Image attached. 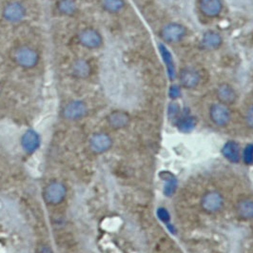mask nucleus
Instances as JSON below:
<instances>
[{
    "label": "nucleus",
    "mask_w": 253,
    "mask_h": 253,
    "mask_svg": "<svg viewBox=\"0 0 253 253\" xmlns=\"http://www.w3.org/2000/svg\"><path fill=\"white\" fill-rule=\"evenodd\" d=\"M13 61L22 69L31 70L39 62L38 51L30 46H20L13 51Z\"/></svg>",
    "instance_id": "obj_1"
},
{
    "label": "nucleus",
    "mask_w": 253,
    "mask_h": 253,
    "mask_svg": "<svg viewBox=\"0 0 253 253\" xmlns=\"http://www.w3.org/2000/svg\"><path fill=\"white\" fill-rule=\"evenodd\" d=\"M187 36V28L178 22L165 24L159 32V37L166 44H177Z\"/></svg>",
    "instance_id": "obj_2"
},
{
    "label": "nucleus",
    "mask_w": 253,
    "mask_h": 253,
    "mask_svg": "<svg viewBox=\"0 0 253 253\" xmlns=\"http://www.w3.org/2000/svg\"><path fill=\"white\" fill-rule=\"evenodd\" d=\"M89 112L86 102L80 99H75L68 102L61 111L64 119L68 121H77L84 118Z\"/></svg>",
    "instance_id": "obj_3"
},
{
    "label": "nucleus",
    "mask_w": 253,
    "mask_h": 253,
    "mask_svg": "<svg viewBox=\"0 0 253 253\" xmlns=\"http://www.w3.org/2000/svg\"><path fill=\"white\" fill-rule=\"evenodd\" d=\"M27 14L25 6L19 1L8 2L2 10L3 19L10 24H18L24 20Z\"/></svg>",
    "instance_id": "obj_4"
},
{
    "label": "nucleus",
    "mask_w": 253,
    "mask_h": 253,
    "mask_svg": "<svg viewBox=\"0 0 253 253\" xmlns=\"http://www.w3.org/2000/svg\"><path fill=\"white\" fill-rule=\"evenodd\" d=\"M79 44L88 50H96L103 44L101 34L94 28H85L81 30L77 36Z\"/></svg>",
    "instance_id": "obj_5"
},
{
    "label": "nucleus",
    "mask_w": 253,
    "mask_h": 253,
    "mask_svg": "<svg viewBox=\"0 0 253 253\" xmlns=\"http://www.w3.org/2000/svg\"><path fill=\"white\" fill-rule=\"evenodd\" d=\"M224 206V197L217 190L206 192L201 198V208L209 214H214L222 210Z\"/></svg>",
    "instance_id": "obj_6"
},
{
    "label": "nucleus",
    "mask_w": 253,
    "mask_h": 253,
    "mask_svg": "<svg viewBox=\"0 0 253 253\" xmlns=\"http://www.w3.org/2000/svg\"><path fill=\"white\" fill-rule=\"evenodd\" d=\"M178 84L182 89H193L198 87L201 81L199 72L192 67H185L178 73Z\"/></svg>",
    "instance_id": "obj_7"
},
{
    "label": "nucleus",
    "mask_w": 253,
    "mask_h": 253,
    "mask_svg": "<svg viewBox=\"0 0 253 253\" xmlns=\"http://www.w3.org/2000/svg\"><path fill=\"white\" fill-rule=\"evenodd\" d=\"M67 195V189L60 182H51L43 190V198L49 205L62 203Z\"/></svg>",
    "instance_id": "obj_8"
},
{
    "label": "nucleus",
    "mask_w": 253,
    "mask_h": 253,
    "mask_svg": "<svg viewBox=\"0 0 253 253\" xmlns=\"http://www.w3.org/2000/svg\"><path fill=\"white\" fill-rule=\"evenodd\" d=\"M209 114L211 122L219 127L228 126L231 119V114L228 106L223 105L219 102L213 103L210 107Z\"/></svg>",
    "instance_id": "obj_9"
},
{
    "label": "nucleus",
    "mask_w": 253,
    "mask_h": 253,
    "mask_svg": "<svg viewBox=\"0 0 253 253\" xmlns=\"http://www.w3.org/2000/svg\"><path fill=\"white\" fill-rule=\"evenodd\" d=\"M89 145L92 152L101 154L108 152L113 147V139L105 132H96L90 136Z\"/></svg>",
    "instance_id": "obj_10"
},
{
    "label": "nucleus",
    "mask_w": 253,
    "mask_h": 253,
    "mask_svg": "<svg viewBox=\"0 0 253 253\" xmlns=\"http://www.w3.org/2000/svg\"><path fill=\"white\" fill-rule=\"evenodd\" d=\"M215 95L217 101L228 107L230 105H233L235 102L237 101V98H238L236 89L228 83L220 84L216 88Z\"/></svg>",
    "instance_id": "obj_11"
},
{
    "label": "nucleus",
    "mask_w": 253,
    "mask_h": 253,
    "mask_svg": "<svg viewBox=\"0 0 253 253\" xmlns=\"http://www.w3.org/2000/svg\"><path fill=\"white\" fill-rule=\"evenodd\" d=\"M198 8L204 16L215 18L222 13L224 4L222 0H198Z\"/></svg>",
    "instance_id": "obj_12"
},
{
    "label": "nucleus",
    "mask_w": 253,
    "mask_h": 253,
    "mask_svg": "<svg viewBox=\"0 0 253 253\" xmlns=\"http://www.w3.org/2000/svg\"><path fill=\"white\" fill-rule=\"evenodd\" d=\"M224 43L223 37L218 32L210 30L203 35L201 46L206 51H217Z\"/></svg>",
    "instance_id": "obj_13"
},
{
    "label": "nucleus",
    "mask_w": 253,
    "mask_h": 253,
    "mask_svg": "<svg viewBox=\"0 0 253 253\" xmlns=\"http://www.w3.org/2000/svg\"><path fill=\"white\" fill-rule=\"evenodd\" d=\"M40 136L35 129H28L23 133L21 136V147L23 151L28 153L32 154L37 152L40 146Z\"/></svg>",
    "instance_id": "obj_14"
},
{
    "label": "nucleus",
    "mask_w": 253,
    "mask_h": 253,
    "mask_svg": "<svg viewBox=\"0 0 253 253\" xmlns=\"http://www.w3.org/2000/svg\"><path fill=\"white\" fill-rule=\"evenodd\" d=\"M71 75L76 79L85 80L88 79L91 74V66L88 60L84 58H78L71 65Z\"/></svg>",
    "instance_id": "obj_15"
},
{
    "label": "nucleus",
    "mask_w": 253,
    "mask_h": 253,
    "mask_svg": "<svg viewBox=\"0 0 253 253\" xmlns=\"http://www.w3.org/2000/svg\"><path fill=\"white\" fill-rule=\"evenodd\" d=\"M107 122L114 129H122L129 125L130 116L126 112L116 110L108 115Z\"/></svg>",
    "instance_id": "obj_16"
},
{
    "label": "nucleus",
    "mask_w": 253,
    "mask_h": 253,
    "mask_svg": "<svg viewBox=\"0 0 253 253\" xmlns=\"http://www.w3.org/2000/svg\"><path fill=\"white\" fill-rule=\"evenodd\" d=\"M222 154L230 163H239L242 157L240 146L236 141H228L222 148Z\"/></svg>",
    "instance_id": "obj_17"
},
{
    "label": "nucleus",
    "mask_w": 253,
    "mask_h": 253,
    "mask_svg": "<svg viewBox=\"0 0 253 253\" xmlns=\"http://www.w3.org/2000/svg\"><path fill=\"white\" fill-rule=\"evenodd\" d=\"M159 51L161 53L162 59L164 61L166 68H167V73L169 80H174L177 76L176 74V69H175V64L173 61V57L170 53V51L168 50V48L165 46L164 44H159Z\"/></svg>",
    "instance_id": "obj_18"
},
{
    "label": "nucleus",
    "mask_w": 253,
    "mask_h": 253,
    "mask_svg": "<svg viewBox=\"0 0 253 253\" xmlns=\"http://www.w3.org/2000/svg\"><path fill=\"white\" fill-rule=\"evenodd\" d=\"M235 211L237 216L243 220H253V200L242 199L236 204Z\"/></svg>",
    "instance_id": "obj_19"
},
{
    "label": "nucleus",
    "mask_w": 253,
    "mask_h": 253,
    "mask_svg": "<svg viewBox=\"0 0 253 253\" xmlns=\"http://www.w3.org/2000/svg\"><path fill=\"white\" fill-rule=\"evenodd\" d=\"M175 124L181 132H190L196 126V118L190 114H182L179 116Z\"/></svg>",
    "instance_id": "obj_20"
},
{
    "label": "nucleus",
    "mask_w": 253,
    "mask_h": 253,
    "mask_svg": "<svg viewBox=\"0 0 253 253\" xmlns=\"http://www.w3.org/2000/svg\"><path fill=\"white\" fill-rule=\"evenodd\" d=\"M56 10L63 16H73L77 12L78 6L76 0H58L56 3Z\"/></svg>",
    "instance_id": "obj_21"
},
{
    "label": "nucleus",
    "mask_w": 253,
    "mask_h": 253,
    "mask_svg": "<svg viewBox=\"0 0 253 253\" xmlns=\"http://www.w3.org/2000/svg\"><path fill=\"white\" fill-rule=\"evenodd\" d=\"M99 4L103 11L111 14L120 13L126 6L125 0H100Z\"/></svg>",
    "instance_id": "obj_22"
},
{
    "label": "nucleus",
    "mask_w": 253,
    "mask_h": 253,
    "mask_svg": "<svg viewBox=\"0 0 253 253\" xmlns=\"http://www.w3.org/2000/svg\"><path fill=\"white\" fill-rule=\"evenodd\" d=\"M181 109L179 107L177 103L175 102H171L170 104H169V107H168V115H169V118L172 121H176L179 116L181 115Z\"/></svg>",
    "instance_id": "obj_23"
},
{
    "label": "nucleus",
    "mask_w": 253,
    "mask_h": 253,
    "mask_svg": "<svg viewBox=\"0 0 253 253\" xmlns=\"http://www.w3.org/2000/svg\"><path fill=\"white\" fill-rule=\"evenodd\" d=\"M177 188V181L174 177L169 178L165 185L164 193L167 196H171Z\"/></svg>",
    "instance_id": "obj_24"
},
{
    "label": "nucleus",
    "mask_w": 253,
    "mask_h": 253,
    "mask_svg": "<svg viewBox=\"0 0 253 253\" xmlns=\"http://www.w3.org/2000/svg\"><path fill=\"white\" fill-rule=\"evenodd\" d=\"M182 95V88L179 84H171L169 88V97L171 100H176Z\"/></svg>",
    "instance_id": "obj_25"
},
{
    "label": "nucleus",
    "mask_w": 253,
    "mask_h": 253,
    "mask_svg": "<svg viewBox=\"0 0 253 253\" xmlns=\"http://www.w3.org/2000/svg\"><path fill=\"white\" fill-rule=\"evenodd\" d=\"M244 121L246 126L253 130V104L249 106L244 114Z\"/></svg>",
    "instance_id": "obj_26"
},
{
    "label": "nucleus",
    "mask_w": 253,
    "mask_h": 253,
    "mask_svg": "<svg viewBox=\"0 0 253 253\" xmlns=\"http://www.w3.org/2000/svg\"><path fill=\"white\" fill-rule=\"evenodd\" d=\"M243 159L247 165L253 164V145H248L244 150Z\"/></svg>",
    "instance_id": "obj_27"
},
{
    "label": "nucleus",
    "mask_w": 253,
    "mask_h": 253,
    "mask_svg": "<svg viewBox=\"0 0 253 253\" xmlns=\"http://www.w3.org/2000/svg\"><path fill=\"white\" fill-rule=\"evenodd\" d=\"M158 217L160 218L161 221L166 222V223L169 220V212L165 209H160L158 211Z\"/></svg>",
    "instance_id": "obj_28"
},
{
    "label": "nucleus",
    "mask_w": 253,
    "mask_h": 253,
    "mask_svg": "<svg viewBox=\"0 0 253 253\" xmlns=\"http://www.w3.org/2000/svg\"><path fill=\"white\" fill-rule=\"evenodd\" d=\"M37 253H53L52 250L49 246H40L38 249Z\"/></svg>",
    "instance_id": "obj_29"
},
{
    "label": "nucleus",
    "mask_w": 253,
    "mask_h": 253,
    "mask_svg": "<svg viewBox=\"0 0 253 253\" xmlns=\"http://www.w3.org/2000/svg\"><path fill=\"white\" fill-rule=\"evenodd\" d=\"M1 90H2V89H1V85H0V93H1Z\"/></svg>",
    "instance_id": "obj_30"
}]
</instances>
